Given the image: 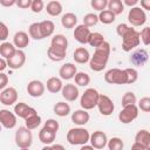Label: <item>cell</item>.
<instances>
[{"mask_svg":"<svg viewBox=\"0 0 150 150\" xmlns=\"http://www.w3.org/2000/svg\"><path fill=\"white\" fill-rule=\"evenodd\" d=\"M116 33L122 38V49L124 52H131L141 43L139 32L125 23H120L116 27Z\"/></svg>","mask_w":150,"mask_h":150,"instance_id":"1","label":"cell"},{"mask_svg":"<svg viewBox=\"0 0 150 150\" xmlns=\"http://www.w3.org/2000/svg\"><path fill=\"white\" fill-rule=\"evenodd\" d=\"M89 131L84 128H71L67 132V141L71 145H83L89 142Z\"/></svg>","mask_w":150,"mask_h":150,"instance_id":"3","label":"cell"},{"mask_svg":"<svg viewBox=\"0 0 150 150\" xmlns=\"http://www.w3.org/2000/svg\"><path fill=\"white\" fill-rule=\"evenodd\" d=\"M110 55V45L109 42L104 41L102 45L95 48L93 56L89 59V67L93 71H102L109 60Z\"/></svg>","mask_w":150,"mask_h":150,"instance_id":"2","label":"cell"},{"mask_svg":"<svg viewBox=\"0 0 150 150\" xmlns=\"http://www.w3.org/2000/svg\"><path fill=\"white\" fill-rule=\"evenodd\" d=\"M139 39L145 46H148L150 43V27H144L139 32Z\"/></svg>","mask_w":150,"mask_h":150,"instance_id":"46","label":"cell"},{"mask_svg":"<svg viewBox=\"0 0 150 150\" xmlns=\"http://www.w3.org/2000/svg\"><path fill=\"white\" fill-rule=\"evenodd\" d=\"M76 23H77V16L74 13H66L61 18V25L67 29L74 28Z\"/></svg>","mask_w":150,"mask_h":150,"instance_id":"30","label":"cell"},{"mask_svg":"<svg viewBox=\"0 0 150 150\" xmlns=\"http://www.w3.org/2000/svg\"><path fill=\"white\" fill-rule=\"evenodd\" d=\"M25 123H26V127H27L28 129L34 130V129H36V128L40 125V123H41V117L38 115V112H35V114L28 116L27 118H25Z\"/></svg>","mask_w":150,"mask_h":150,"instance_id":"34","label":"cell"},{"mask_svg":"<svg viewBox=\"0 0 150 150\" xmlns=\"http://www.w3.org/2000/svg\"><path fill=\"white\" fill-rule=\"evenodd\" d=\"M73 59L76 63H80V64H83V63H87L89 62V59H90V54L88 52L87 48L84 47H79L74 50V54H73Z\"/></svg>","mask_w":150,"mask_h":150,"instance_id":"23","label":"cell"},{"mask_svg":"<svg viewBox=\"0 0 150 150\" xmlns=\"http://www.w3.org/2000/svg\"><path fill=\"white\" fill-rule=\"evenodd\" d=\"M33 143V135L27 127H20L15 131V144L20 149H28Z\"/></svg>","mask_w":150,"mask_h":150,"instance_id":"4","label":"cell"},{"mask_svg":"<svg viewBox=\"0 0 150 150\" xmlns=\"http://www.w3.org/2000/svg\"><path fill=\"white\" fill-rule=\"evenodd\" d=\"M66 53H67V49L64 48H61V47H56V46H52L48 48L47 50V56L49 57V60L52 61H55V62H60L62 60H64L66 57Z\"/></svg>","mask_w":150,"mask_h":150,"instance_id":"19","label":"cell"},{"mask_svg":"<svg viewBox=\"0 0 150 150\" xmlns=\"http://www.w3.org/2000/svg\"><path fill=\"white\" fill-rule=\"evenodd\" d=\"M16 0H0V5L4 7H12L15 5Z\"/></svg>","mask_w":150,"mask_h":150,"instance_id":"51","label":"cell"},{"mask_svg":"<svg viewBox=\"0 0 150 150\" xmlns=\"http://www.w3.org/2000/svg\"><path fill=\"white\" fill-rule=\"evenodd\" d=\"M13 45L16 47V49L26 48L29 45V35L23 30L16 32L14 34V38H13Z\"/></svg>","mask_w":150,"mask_h":150,"instance_id":"21","label":"cell"},{"mask_svg":"<svg viewBox=\"0 0 150 150\" xmlns=\"http://www.w3.org/2000/svg\"><path fill=\"white\" fill-rule=\"evenodd\" d=\"M104 41H105V40H104V36H103L101 33H98V32L90 33L89 39H88V43H89L91 47H94V48L98 47V46L102 45Z\"/></svg>","mask_w":150,"mask_h":150,"instance_id":"35","label":"cell"},{"mask_svg":"<svg viewBox=\"0 0 150 150\" xmlns=\"http://www.w3.org/2000/svg\"><path fill=\"white\" fill-rule=\"evenodd\" d=\"M29 8L32 9L33 13H40L45 8V2H43V0H32Z\"/></svg>","mask_w":150,"mask_h":150,"instance_id":"47","label":"cell"},{"mask_svg":"<svg viewBox=\"0 0 150 150\" xmlns=\"http://www.w3.org/2000/svg\"><path fill=\"white\" fill-rule=\"evenodd\" d=\"M136 95L132 93V91H127L123 97H122V105L125 107V105H130V104H136Z\"/></svg>","mask_w":150,"mask_h":150,"instance_id":"41","label":"cell"},{"mask_svg":"<svg viewBox=\"0 0 150 150\" xmlns=\"http://www.w3.org/2000/svg\"><path fill=\"white\" fill-rule=\"evenodd\" d=\"M104 81L109 84H127L128 77L124 69L111 68L104 74Z\"/></svg>","mask_w":150,"mask_h":150,"instance_id":"5","label":"cell"},{"mask_svg":"<svg viewBox=\"0 0 150 150\" xmlns=\"http://www.w3.org/2000/svg\"><path fill=\"white\" fill-rule=\"evenodd\" d=\"M50 45L67 49V47H68V40H67V38H66L64 35H62V34H56V35H54V36L52 38Z\"/></svg>","mask_w":150,"mask_h":150,"instance_id":"37","label":"cell"},{"mask_svg":"<svg viewBox=\"0 0 150 150\" xmlns=\"http://www.w3.org/2000/svg\"><path fill=\"white\" fill-rule=\"evenodd\" d=\"M131 148H132V149H139V150H148L143 144H141V143H138V142H135Z\"/></svg>","mask_w":150,"mask_h":150,"instance_id":"56","label":"cell"},{"mask_svg":"<svg viewBox=\"0 0 150 150\" xmlns=\"http://www.w3.org/2000/svg\"><path fill=\"white\" fill-rule=\"evenodd\" d=\"M137 108L141 109L144 112H149L150 111V97H148V96L142 97L139 100V102H138V107Z\"/></svg>","mask_w":150,"mask_h":150,"instance_id":"44","label":"cell"},{"mask_svg":"<svg viewBox=\"0 0 150 150\" xmlns=\"http://www.w3.org/2000/svg\"><path fill=\"white\" fill-rule=\"evenodd\" d=\"M53 110H54V114L60 116V117H66L67 115L70 114V105L66 102H57L55 103V105L53 107Z\"/></svg>","mask_w":150,"mask_h":150,"instance_id":"31","label":"cell"},{"mask_svg":"<svg viewBox=\"0 0 150 150\" xmlns=\"http://www.w3.org/2000/svg\"><path fill=\"white\" fill-rule=\"evenodd\" d=\"M90 33L91 32H90L89 27L84 26L83 23L77 25V26H75V29H74V38L81 45H86V43H88V39H89Z\"/></svg>","mask_w":150,"mask_h":150,"instance_id":"15","label":"cell"},{"mask_svg":"<svg viewBox=\"0 0 150 150\" xmlns=\"http://www.w3.org/2000/svg\"><path fill=\"white\" fill-rule=\"evenodd\" d=\"M98 96H100V93L94 88H88L87 90H84V93L82 94L81 100H80V104H81L82 109L90 110V109L95 108L97 104V101H98Z\"/></svg>","mask_w":150,"mask_h":150,"instance_id":"6","label":"cell"},{"mask_svg":"<svg viewBox=\"0 0 150 150\" xmlns=\"http://www.w3.org/2000/svg\"><path fill=\"white\" fill-rule=\"evenodd\" d=\"M7 84H8V76L5 73L0 71V90L5 89L7 87Z\"/></svg>","mask_w":150,"mask_h":150,"instance_id":"50","label":"cell"},{"mask_svg":"<svg viewBox=\"0 0 150 150\" xmlns=\"http://www.w3.org/2000/svg\"><path fill=\"white\" fill-rule=\"evenodd\" d=\"M148 61V52L145 49H136L131 56H130V62L132 66L136 67H142L145 64V62Z\"/></svg>","mask_w":150,"mask_h":150,"instance_id":"17","label":"cell"},{"mask_svg":"<svg viewBox=\"0 0 150 150\" xmlns=\"http://www.w3.org/2000/svg\"><path fill=\"white\" fill-rule=\"evenodd\" d=\"M137 116H138L137 105L136 104H130V105L123 107V109L118 114V120L123 124H128V123H131L132 121H135L137 118Z\"/></svg>","mask_w":150,"mask_h":150,"instance_id":"8","label":"cell"},{"mask_svg":"<svg viewBox=\"0 0 150 150\" xmlns=\"http://www.w3.org/2000/svg\"><path fill=\"white\" fill-rule=\"evenodd\" d=\"M96 107L98 108L100 114L103 115V116H110L114 112V109H115L112 100L109 96L104 95V94H100Z\"/></svg>","mask_w":150,"mask_h":150,"instance_id":"9","label":"cell"},{"mask_svg":"<svg viewBox=\"0 0 150 150\" xmlns=\"http://www.w3.org/2000/svg\"><path fill=\"white\" fill-rule=\"evenodd\" d=\"M61 95L62 97L68 101V102H74L77 97H79V89L75 84L73 83H67L64 86H62L61 89Z\"/></svg>","mask_w":150,"mask_h":150,"instance_id":"16","label":"cell"},{"mask_svg":"<svg viewBox=\"0 0 150 150\" xmlns=\"http://www.w3.org/2000/svg\"><path fill=\"white\" fill-rule=\"evenodd\" d=\"M98 16V21H101L102 23L104 25H110L115 21V14L112 12H110L109 9H103L100 12V14L97 15Z\"/></svg>","mask_w":150,"mask_h":150,"instance_id":"33","label":"cell"},{"mask_svg":"<svg viewBox=\"0 0 150 150\" xmlns=\"http://www.w3.org/2000/svg\"><path fill=\"white\" fill-rule=\"evenodd\" d=\"M35 112H36V110L33 107H29L28 104H26L25 102H19L14 105V114L23 120Z\"/></svg>","mask_w":150,"mask_h":150,"instance_id":"18","label":"cell"},{"mask_svg":"<svg viewBox=\"0 0 150 150\" xmlns=\"http://www.w3.org/2000/svg\"><path fill=\"white\" fill-rule=\"evenodd\" d=\"M9 35V30H8V27L2 22L0 21V41H5Z\"/></svg>","mask_w":150,"mask_h":150,"instance_id":"48","label":"cell"},{"mask_svg":"<svg viewBox=\"0 0 150 150\" xmlns=\"http://www.w3.org/2000/svg\"><path fill=\"white\" fill-rule=\"evenodd\" d=\"M107 146L109 150H122L124 148V143L120 137H111L107 142Z\"/></svg>","mask_w":150,"mask_h":150,"instance_id":"39","label":"cell"},{"mask_svg":"<svg viewBox=\"0 0 150 150\" xmlns=\"http://www.w3.org/2000/svg\"><path fill=\"white\" fill-rule=\"evenodd\" d=\"M128 21L134 27H141V26H143L145 23V21H146L145 11L143 8H141V7H137V6L130 7L129 13H128Z\"/></svg>","mask_w":150,"mask_h":150,"instance_id":"7","label":"cell"},{"mask_svg":"<svg viewBox=\"0 0 150 150\" xmlns=\"http://www.w3.org/2000/svg\"><path fill=\"white\" fill-rule=\"evenodd\" d=\"M62 9H63L62 8V5L57 0H52L46 6V11H47V13L50 16H57V15H60L62 13Z\"/></svg>","mask_w":150,"mask_h":150,"instance_id":"28","label":"cell"},{"mask_svg":"<svg viewBox=\"0 0 150 150\" xmlns=\"http://www.w3.org/2000/svg\"><path fill=\"white\" fill-rule=\"evenodd\" d=\"M74 79H75V83L80 87H86L90 83V76L84 71H77Z\"/></svg>","mask_w":150,"mask_h":150,"instance_id":"36","label":"cell"},{"mask_svg":"<svg viewBox=\"0 0 150 150\" xmlns=\"http://www.w3.org/2000/svg\"><path fill=\"white\" fill-rule=\"evenodd\" d=\"M43 128H46V129H48V130H50V131L57 132L60 125H59V122H57L56 120H54V118H49V120H47V121L45 122Z\"/></svg>","mask_w":150,"mask_h":150,"instance_id":"45","label":"cell"},{"mask_svg":"<svg viewBox=\"0 0 150 150\" xmlns=\"http://www.w3.org/2000/svg\"><path fill=\"white\" fill-rule=\"evenodd\" d=\"M0 124L6 129H13L16 125V115L8 109L0 110Z\"/></svg>","mask_w":150,"mask_h":150,"instance_id":"12","label":"cell"},{"mask_svg":"<svg viewBox=\"0 0 150 150\" xmlns=\"http://www.w3.org/2000/svg\"><path fill=\"white\" fill-rule=\"evenodd\" d=\"M135 142H138L141 144H143L148 150L150 149V134L146 129H141L137 131L136 136H135Z\"/></svg>","mask_w":150,"mask_h":150,"instance_id":"29","label":"cell"},{"mask_svg":"<svg viewBox=\"0 0 150 150\" xmlns=\"http://www.w3.org/2000/svg\"><path fill=\"white\" fill-rule=\"evenodd\" d=\"M43 149H60V150H64V146L63 145H60V144H48L46 145Z\"/></svg>","mask_w":150,"mask_h":150,"instance_id":"54","label":"cell"},{"mask_svg":"<svg viewBox=\"0 0 150 150\" xmlns=\"http://www.w3.org/2000/svg\"><path fill=\"white\" fill-rule=\"evenodd\" d=\"M28 34L29 38L34 39V40H42V35H41V30H40V25L39 22H33L29 28H28Z\"/></svg>","mask_w":150,"mask_h":150,"instance_id":"38","label":"cell"},{"mask_svg":"<svg viewBox=\"0 0 150 150\" xmlns=\"http://www.w3.org/2000/svg\"><path fill=\"white\" fill-rule=\"evenodd\" d=\"M18 101V91L13 87H6L0 93V102L4 105H13Z\"/></svg>","mask_w":150,"mask_h":150,"instance_id":"10","label":"cell"},{"mask_svg":"<svg viewBox=\"0 0 150 150\" xmlns=\"http://www.w3.org/2000/svg\"><path fill=\"white\" fill-rule=\"evenodd\" d=\"M141 8L144 11H150V0H141Z\"/></svg>","mask_w":150,"mask_h":150,"instance_id":"52","label":"cell"},{"mask_svg":"<svg viewBox=\"0 0 150 150\" xmlns=\"http://www.w3.org/2000/svg\"><path fill=\"white\" fill-rule=\"evenodd\" d=\"M108 9L110 12H112L115 15H120L123 13L124 11V5L122 2V0H108V5H107Z\"/></svg>","mask_w":150,"mask_h":150,"instance_id":"32","label":"cell"},{"mask_svg":"<svg viewBox=\"0 0 150 150\" xmlns=\"http://www.w3.org/2000/svg\"><path fill=\"white\" fill-rule=\"evenodd\" d=\"M55 137H56V132L54 131H50L46 128H42L40 131H39V139L41 143L48 145V144H52L54 141H55Z\"/></svg>","mask_w":150,"mask_h":150,"instance_id":"24","label":"cell"},{"mask_svg":"<svg viewBox=\"0 0 150 150\" xmlns=\"http://www.w3.org/2000/svg\"><path fill=\"white\" fill-rule=\"evenodd\" d=\"M30 4H32V0H16L15 1V5L19 8H22V9L29 8L30 7Z\"/></svg>","mask_w":150,"mask_h":150,"instance_id":"49","label":"cell"},{"mask_svg":"<svg viewBox=\"0 0 150 150\" xmlns=\"http://www.w3.org/2000/svg\"><path fill=\"white\" fill-rule=\"evenodd\" d=\"M15 50H16V47H15L13 43H11V42L4 41V42L0 45V55H1V57L6 59V60L11 59V57L14 55Z\"/></svg>","mask_w":150,"mask_h":150,"instance_id":"25","label":"cell"},{"mask_svg":"<svg viewBox=\"0 0 150 150\" xmlns=\"http://www.w3.org/2000/svg\"><path fill=\"white\" fill-rule=\"evenodd\" d=\"M40 25V30H41V35L42 38H48L53 33H54V29H55V25L53 21L50 20H43L41 22H39Z\"/></svg>","mask_w":150,"mask_h":150,"instance_id":"27","label":"cell"},{"mask_svg":"<svg viewBox=\"0 0 150 150\" xmlns=\"http://www.w3.org/2000/svg\"><path fill=\"white\" fill-rule=\"evenodd\" d=\"M124 70H125V73H127V77H128V83H127V84H132V83H135V82L137 81V79H138V73H137V70H136L135 68H132V67L125 68Z\"/></svg>","mask_w":150,"mask_h":150,"instance_id":"42","label":"cell"},{"mask_svg":"<svg viewBox=\"0 0 150 150\" xmlns=\"http://www.w3.org/2000/svg\"><path fill=\"white\" fill-rule=\"evenodd\" d=\"M46 86H47V90H48L49 93H52V94H56V93L61 91L63 84H62L61 79L53 76V77H49V79L47 80Z\"/></svg>","mask_w":150,"mask_h":150,"instance_id":"26","label":"cell"},{"mask_svg":"<svg viewBox=\"0 0 150 150\" xmlns=\"http://www.w3.org/2000/svg\"><path fill=\"white\" fill-rule=\"evenodd\" d=\"M45 84L39 80H32L27 84V93L32 97H40L45 94Z\"/></svg>","mask_w":150,"mask_h":150,"instance_id":"14","label":"cell"},{"mask_svg":"<svg viewBox=\"0 0 150 150\" xmlns=\"http://www.w3.org/2000/svg\"><path fill=\"white\" fill-rule=\"evenodd\" d=\"M89 142L94 149H103L107 146L108 137H107L105 132H103L101 130H96L89 136Z\"/></svg>","mask_w":150,"mask_h":150,"instance_id":"11","label":"cell"},{"mask_svg":"<svg viewBox=\"0 0 150 150\" xmlns=\"http://www.w3.org/2000/svg\"><path fill=\"white\" fill-rule=\"evenodd\" d=\"M107 5H108V0H90V6L98 12L105 9Z\"/></svg>","mask_w":150,"mask_h":150,"instance_id":"43","label":"cell"},{"mask_svg":"<svg viewBox=\"0 0 150 150\" xmlns=\"http://www.w3.org/2000/svg\"><path fill=\"white\" fill-rule=\"evenodd\" d=\"M7 67V60L4 57H0V71H4Z\"/></svg>","mask_w":150,"mask_h":150,"instance_id":"55","label":"cell"},{"mask_svg":"<svg viewBox=\"0 0 150 150\" xmlns=\"http://www.w3.org/2000/svg\"><path fill=\"white\" fill-rule=\"evenodd\" d=\"M97 22H98V16L94 13H88L83 16V25L87 27H93L97 25Z\"/></svg>","mask_w":150,"mask_h":150,"instance_id":"40","label":"cell"},{"mask_svg":"<svg viewBox=\"0 0 150 150\" xmlns=\"http://www.w3.org/2000/svg\"><path fill=\"white\" fill-rule=\"evenodd\" d=\"M89 114L87 112L86 109H79V110H75L73 114H71V122L77 124V125H84L89 122Z\"/></svg>","mask_w":150,"mask_h":150,"instance_id":"22","label":"cell"},{"mask_svg":"<svg viewBox=\"0 0 150 150\" xmlns=\"http://www.w3.org/2000/svg\"><path fill=\"white\" fill-rule=\"evenodd\" d=\"M138 1H139V0H122L123 5L129 6V7H134V6H136Z\"/></svg>","mask_w":150,"mask_h":150,"instance_id":"53","label":"cell"},{"mask_svg":"<svg viewBox=\"0 0 150 150\" xmlns=\"http://www.w3.org/2000/svg\"><path fill=\"white\" fill-rule=\"evenodd\" d=\"M26 62V54L22 49H16L14 55L7 60V66L11 69H20Z\"/></svg>","mask_w":150,"mask_h":150,"instance_id":"13","label":"cell"},{"mask_svg":"<svg viewBox=\"0 0 150 150\" xmlns=\"http://www.w3.org/2000/svg\"><path fill=\"white\" fill-rule=\"evenodd\" d=\"M76 73H77L76 66L70 63V62L62 64L60 70H59V75H60V77L62 80H71V79H74Z\"/></svg>","mask_w":150,"mask_h":150,"instance_id":"20","label":"cell"}]
</instances>
